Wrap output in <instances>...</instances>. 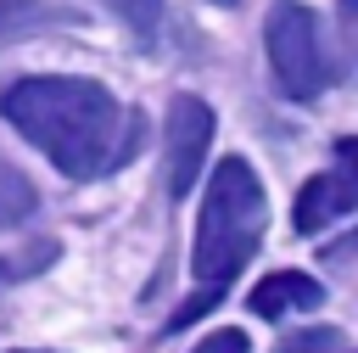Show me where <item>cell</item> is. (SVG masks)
I'll return each instance as SVG.
<instances>
[{
	"instance_id": "obj_13",
	"label": "cell",
	"mask_w": 358,
	"mask_h": 353,
	"mask_svg": "<svg viewBox=\"0 0 358 353\" xmlns=\"http://www.w3.org/2000/svg\"><path fill=\"white\" fill-rule=\"evenodd\" d=\"M336 162H341L347 174H358V134H347V140H336Z\"/></svg>"
},
{
	"instance_id": "obj_9",
	"label": "cell",
	"mask_w": 358,
	"mask_h": 353,
	"mask_svg": "<svg viewBox=\"0 0 358 353\" xmlns=\"http://www.w3.org/2000/svg\"><path fill=\"white\" fill-rule=\"evenodd\" d=\"M274 353H341V336L324 331V325H313V331H291Z\"/></svg>"
},
{
	"instance_id": "obj_15",
	"label": "cell",
	"mask_w": 358,
	"mask_h": 353,
	"mask_svg": "<svg viewBox=\"0 0 358 353\" xmlns=\"http://www.w3.org/2000/svg\"><path fill=\"white\" fill-rule=\"evenodd\" d=\"M22 353H28V347H22Z\"/></svg>"
},
{
	"instance_id": "obj_6",
	"label": "cell",
	"mask_w": 358,
	"mask_h": 353,
	"mask_svg": "<svg viewBox=\"0 0 358 353\" xmlns=\"http://www.w3.org/2000/svg\"><path fill=\"white\" fill-rule=\"evenodd\" d=\"M246 303H252L257 319H280V314H291V308L313 314V308L324 303V286H319L313 275H302V269H274V275H263V280L252 286Z\"/></svg>"
},
{
	"instance_id": "obj_14",
	"label": "cell",
	"mask_w": 358,
	"mask_h": 353,
	"mask_svg": "<svg viewBox=\"0 0 358 353\" xmlns=\"http://www.w3.org/2000/svg\"><path fill=\"white\" fill-rule=\"evenodd\" d=\"M213 6H235V0H213Z\"/></svg>"
},
{
	"instance_id": "obj_3",
	"label": "cell",
	"mask_w": 358,
	"mask_h": 353,
	"mask_svg": "<svg viewBox=\"0 0 358 353\" xmlns=\"http://www.w3.org/2000/svg\"><path fill=\"white\" fill-rule=\"evenodd\" d=\"M268 62H274V78L291 101H313L324 84H330V56L319 45V22L302 0H274L268 6Z\"/></svg>"
},
{
	"instance_id": "obj_2",
	"label": "cell",
	"mask_w": 358,
	"mask_h": 353,
	"mask_svg": "<svg viewBox=\"0 0 358 353\" xmlns=\"http://www.w3.org/2000/svg\"><path fill=\"white\" fill-rule=\"evenodd\" d=\"M263 224H268V191H263L257 168L246 157H224L201 191V219H196V247H190L196 280L229 286L246 269V258L257 252Z\"/></svg>"
},
{
	"instance_id": "obj_11",
	"label": "cell",
	"mask_w": 358,
	"mask_h": 353,
	"mask_svg": "<svg viewBox=\"0 0 358 353\" xmlns=\"http://www.w3.org/2000/svg\"><path fill=\"white\" fill-rule=\"evenodd\" d=\"M196 353H252V342H246V331H213V336H201Z\"/></svg>"
},
{
	"instance_id": "obj_10",
	"label": "cell",
	"mask_w": 358,
	"mask_h": 353,
	"mask_svg": "<svg viewBox=\"0 0 358 353\" xmlns=\"http://www.w3.org/2000/svg\"><path fill=\"white\" fill-rule=\"evenodd\" d=\"M224 303V286H207V291H196V297H185L179 308H173V319H168V331H185V325H196L201 314H213Z\"/></svg>"
},
{
	"instance_id": "obj_1",
	"label": "cell",
	"mask_w": 358,
	"mask_h": 353,
	"mask_svg": "<svg viewBox=\"0 0 358 353\" xmlns=\"http://www.w3.org/2000/svg\"><path fill=\"white\" fill-rule=\"evenodd\" d=\"M0 112L67 179H95L129 157V112L95 78H62V73L17 78L0 95Z\"/></svg>"
},
{
	"instance_id": "obj_12",
	"label": "cell",
	"mask_w": 358,
	"mask_h": 353,
	"mask_svg": "<svg viewBox=\"0 0 358 353\" xmlns=\"http://www.w3.org/2000/svg\"><path fill=\"white\" fill-rule=\"evenodd\" d=\"M336 17H341V39H347V50L358 56V0H336Z\"/></svg>"
},
{
	"instance_id": "obj_7",
	"label": "cell",
	"mask_w": 358,
	"mask_h": 353,
	"mask_svg": "<svg viewBox=\"0 0 358 353\" xmlns=\"http://www.w3.org/2000/svg\"><path fill=\"white\" fill-rule=\"evenodd\" d=\"M39 207V191H34V179L11 162V157H0V230H17L28 213Z\"/></svg>"
},
{
	"instance_id": "obj_5",
	"label": "cell",
	"mask_w": 358,
	"mask_h": 353,
	"mask_svg": "<svg viewBox=\"0 0 358 353\" xmlns=\"http://www.w3.org/2000/svg\"><path fill=\"white\" fill-rule=\"evenodd\" d=\"M352 207H358V174H347V168L336 162L330 174H313V179L296 191L291 224H296L302 235H313V230L336 224V219H341V213H352Z\"/></svg>"
},
{
	"instance_id": "obj_8",
	"label": "cell",
	"mask_w": 358,
	"mask_h": 353,
	"mask_svg": "<svg viewBox=\"0 0 358 353\" xmlns=\"http://www.w3.org/2000/svg\"><path fill=\"white\" fill-rule=\"evenodd\" d=\"M106 6L129 22L134 39H157L162 34V0H106Z\"/></svg>"
},
{
	"instance_id": "obj_4",
	"label": "cell",
	"mask_w": 358,
	"mask_h": 353,
	"mask_svg": "<svg viewBox=\"0 0 358 353\" xmlns=\"http://www.w3.org/2000/svg\"><path fill=\"white\" fill-rule=\"evenodd\" d=\"M162 157H168V196H190V185L201 179L207 146H213V106L201 95H173L168 101V123H162Z\"/></svg>"
}]
</instances>
